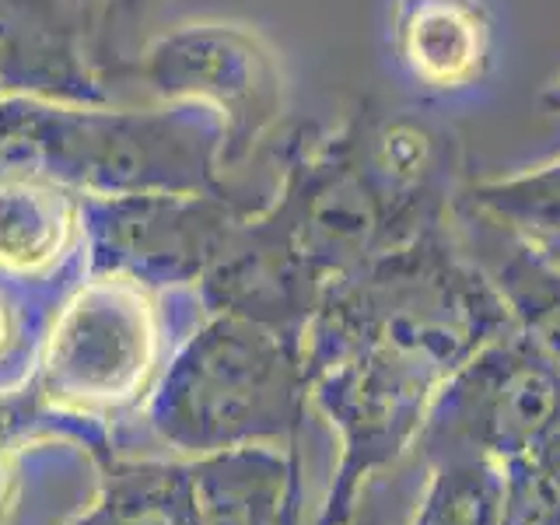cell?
I'll use <instances>...</instances> for the list:
<instances>
[{
	"label": "cell",
	"instance_id": "cell-2",
	"mask_svg": "<svg viewBox=\"0 0 560 525\" xmlns=\"http://www.w3.org/2000/svg\"><path fill=\"white\" fill-rule=\"evenodd\" d=\"M224 127L203 105L113 109L0 98V175H43L81 197L232 192Z\"/></svg>",
	"mask_w": 560,
	"mask_h": 525
},
{
	"label": "cell",
	"instance_id": "cell-8",
	"mask_svg": "<svg viewBox=\"0 0 560 525\" xmlns=\"http://www.w3.org/2000/svg\"><path fill=\"white\" fill-rule=\"evenodd\" d=\"M267 203L235 192L84 197V273H122L151 291L197 288L235 224Z\"/></svg>",
	"mask_w": 560,
	"mask_h": 525
},
{
	"label": "cell",
	"instance_id": "cell-16",
	"mask_svg": "<svg viewBox=\"0 0 560 525\" xmlns=\"http://www.w3.org/2000/svg\"><path fill=\"white\" fill-rule=\"evenodd\" d=\"M92 455L98 498L67 525H203L189 459H130L116 448Z\"/></svg>",
	"mask_w": 560,
	"mask_h": 525
},
{
	"label": "cell",
	"instance_id": "cell-22",
	"mask_svg": "<svg viewBox=\"0 0 560 525\" xmlns=\"http://www.w3.org/2000/svg\"><path fill=\"white\" fill-rule=\"evenodd\" d=\"M39 431V420L25 407L22 393L0 396V525L8 518L11 494H14V463H18V448H22L25 438Z\"/></svg>",
	"mask_w": 560,
	"mask_h": 525
},
{
	"label": "cell",
	"instance_id": "cell-9",
	"mask_svg": "<svg viewBox=\"0 0 560 525\" xmlns=\"http://www.w3.org/2000/svg\"><path fill=\"white\" fill-rule=\"evenodd\" d=\"M98 25L102 0H0V98L113 105Z\"/></svg>",
	"mask_w": 560,
	"mask_h": 525
},
{
	"label": "cell",
	"instance_id": "cell-24",
	"mask_svg": "<svg viewBox=\"0 0 560 525\" xmlns=\"http://www.w3.org/2000/svg\"><path fill=\"white\" fill-rule=\"evenodd\" d=\"M542 105H547V109H553V113H560V81H553L547 92H542Z\"/></svg>",
	"mask_w": 560,
	"mask_h": 525
},
{
	"label": "cell",
	"instance_id": "cell-1",
	"mask_svg": "<svg viewBox=\"0 0 560 525\" xmlns=\"http://www.w3.org/2000/svg\"><path fill=\"white\" fill-rule=\"evenodd\" d=\"M512 326V312L448 218L329 284L305 326L302 350L305 361H315L340 347L372 343L445 382Z\"/></svg>",
	"mask_w": 560,
	"mask_h": 525
},
{
	"label": "cell",
	"instance_id": "cell-18",
	"mask_svg": "<svg viewBox=\"0 0 560 525\" xmlns=\"http://www.w3.org/2000/svg\"><path fill=\"white\" fill-rule=\"evenodd\" d=\"M459 203L477 210L487 221L508 228L529 245H547L560 238V158L529 172L472 179L463 186Z\"/></svg>",
	"mask_w": 560,
	"mask_h": 525
},
{
	"label": "cell",
	"instance_id": "cell-14",
	"mask_svg": "<svg viewBox=\"0 0 560 525\" xmlns=\"http://www.w3.org/2000/svg\"><path fill=\"white\" fill-rule=\"evenodd\" d=\"M189 463L203 525H302V452L253 445Z\"/></svg>",
	"mask_w": 560,
	"mask_h": 525
},
{
	"label": "cell",
	"instance_id": "cell-5",
	"mask_svg": "<svg viewBox=\"0 0 560 525\" xmlns=\"http://www.w3.org/2000/svg\"><path fill=\"white\" fill-rule=\"evenodd\" d=\"M262 214L326 288L420 235L368 168L354 113L326 133L302 127L284 140V172Z\"/></svg>",
	"mask_w": 560,
	"mask_h": 525
},
{
	"label": "cell",
	"instance_id": "cell-23",
	"mask_svg": "<svg viewBox=\"0 0 560 525\" xmlns=\"http://www.w3.org/2000/svg\"><path fill=\"white\" fill-rule=\"evenodd\" d=\"M515 463H529L533 469L547 472V477H557L560 480V424L542 438V442L525 455V459H515Z\"/></svg>",
	"mask_w": 560,
	"mask_h": 525
},
{
	"label": "cell",
	"instance_id": "cell-10",
	"mask_svg": "<svg viewBox=\"0 0 560 525\" xmlns=\"http://www.w3.org/2000/svg\"><path fill=\"white\" fill-rule=\"evenodd\" d=\"M192 294L207 315H238L288 337H305L326 284L259 207L235 224Z\"/></svg>",
	"mask_w": 560,
	"mask_h": 525
},
{
	"label": "cell",
	"instance_id": "cell-19",
	"mask_svg": "<svg viewBox=\"0 0 560 525\" xmlns=\"http://www.w3.org/2000/svg\"><path fill=\"white\" fill-rule=\"evenodd\" d=\"M165 0H102L95 60H98V74L113 88V95H116V81H122V70L133 63L140 46L148 43L144 28Z\"/></svg>",
	"mask_w": 560,
	"mask_h": 525
},
{
	"label": "cell",
	"instance_id": "cell-6",
	"mask_svg": "<svg viewBox=\"0 0 560 525\" xmlns=\"http://www.w3.org/2000/svg\"><path fill=\"white\" fill-rule=\"evenodd\" d=\"M122 81H137L154 102L218 113L224 172L242 168L280 127L288 95L277 49L256 28L218 18L148 35Z\"/></svg>",
	"mask_w": 560,
	"mask_h": 525
},
{
	"label": "cell",
	"instance_id": "cell-4",
	"mask_svg": "<svg viewBox=\"0 0 560 525\" xmlns=\"http://www.w3.org/2000/svg\"><path fill=\"white\" fill-rule=\"evenodd\" d=\"M122 273H88L57 305L22 399L92 452L113 448L116 424L148 402L165 368V308Z\"/></svg>",
	"mask_w": 560,
	"mask_h": 525
},
{
	"label": "cell",
	"instance_id": "cell-25",
	"mask_svg": "<svg viewBox=\"0 0 560 525\" xmlns=\"http://www.w3.org/2000/svg\"><path fill=\"white\" fill-rule=\"evenodd\" d=\"M536 249H539L542 256H547V259L553 262V267L560 270V238H557V242H547V245H536Z\"/></svg>",
	"mask_w": 560,
	"mask_h": 525
},
{
	"label": "cell",
	"instance_id": "cell-21",
	"mask_svg": "<svg viewBox=\"0 0 560 525\" xmlns=\"http://www.w3.org/2000/svg\"><path fill=\"white\" fill-rule=\"evenodd\" d=\"M28 284H18V280H0V372L8 368H18L25 358L32 361V354H39V343L35 332V312L28 308L25 298ZM0 393H8L0 385Z\"/></svg>",
	"mask_w": 560,
	"mask_h": 525
},
{
	"label": "cell",
	"instance_id": "cell-13",
	"mask_svg": "<svg viewBox=\"0 0 560 525\" xmlns=\"http://www.w3.org/2000/svg\"><path fill=\"white\" fill-rule=\"evenodd\" d=\"M393 49L413 84L455 95L487 78L494 28L480 0H399Z\"/></svg>",
	"mask_w": 560,
	"mask_h": 525
},
{
	"label": "cell",
	"instance_id": "cell-20",
	"mask_svg": "<svg viewBox=\"0 0 560 525\" xmlns=\"http://www.w3.org/2000/svg\"><path fill=\"white\" fill-rule=\"evenodd\" d=\"M396 469L382 472V477H375L361 490L354 501V512L347 515L343 525H410L420 483H424V477H417V472L424 469V463L417 459L413 472H407V477H396Z\"/></svg>",
	"mask_w": 560,
	"mask_h": 525
},
{
	"label": "cell",
	"instance_id": "cell-17",
	"mask_svg": "<svg viewBox=\"0 0 560 525\" xmlns=\"http://www.w3.org/2000/svg\"><path fill=\"white\" fill-rule=\"evenodd\" d=\"M410 525H508V466L469 452L428 459Z\"/></svg>",
	"mask_w": 560,
	"mask_h": 525
},
{
	"label": "cell",
	"instance_id": "cell-3",
	"mask_svg": "<svg viewBox=\"0 0 560 525\" xmlns=\"http://www.w3.org/2000/svg\"><path fill=\"white\" fill-rule=\"evenodd\" d=\"M312 410L302 337L238 315H200L172 350L140 420L179 459L232 448H294Z\"/></svg>",
	"mask_w": 560,
	"mask_h": 525
},
{
	"label": "cell",
	"instance_id": "cell-11",
	"mask_svg": "<svg viewBox=\"0 0 560 525\" xmlns=\"http://www.w3.org/2000/svg\"><path fill=\"white\" fill-rule=\"evenodd\" d=\"M361 151L375 183L420 232L452 218L463 186L472 179L463 137L448 122L417 109H385L375 98L350 105Z\"/></svg>",
	"mask_w": 560,
	"mask_h": 525
},
{
	"label": "cell",
	"instance_id": "cell-7",
	"mask_svg": "<svg viewBox=\"0 0 560 525\" xmlns=\"http://www.w3.org/2000/svg\"><path fill=\"white\" fill-rule=\"evenodd\" d=\"M560 424V368L518 326L483 343L434 393L413 445L420 463L438 455L525 459Z\"/></svg>",
	"mask_w": 560,
	"mask_h": 525
},
{
	"label": "cell",
	"instance_id": "cell-15",
	"mask_svg": "<svg viewBox=\"0 0 560 525\" xmlns=\"http://www.w3.org/2000/svg\"><path fill=\"white\" fill-rule=\"evenodd\" d=\"M455 235L498 288L512 323L560 368V270L536 245L455 203Z\"/></svg>",
	"mask_w": 560,
	"mask_h": 525
},
{
	"label": "cell",
	"instance_id": "cell-12",
	"mask_svg": "<svg viewBox=\"0 0 560 525\" xmlns=\"http://www.w3.org/2000/svg\"><path fill=\"white\" fill-rule=\"evenodd\" d=\"M84 267V197L43 175H0V277L46 288Z\"/></svg>",
	"mask_w": 560,
	"mask_h": 525
}]
</instances>
